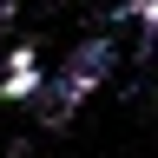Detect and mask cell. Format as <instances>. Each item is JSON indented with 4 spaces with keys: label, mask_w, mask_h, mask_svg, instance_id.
<instances>
[{
    "label": "cell",
    "mask_w": 158,
    "mask_h": 158,
    "mask_svg": "<svg viewBox=\"0 0 158 158\" xmlns=\"http://www.w3.org/2000/svg\"><path fill=\"white\" fill-rule=\"evenodd\" d=\"M106 73H112V40H106V33L79 40V46L59 59V73H53L46 86L33 92V106H40V125H46V132H66V118L79 112V99H86V92H92Z\"/></svg>",
    "instance_id": "6da1fadb"
},
{
    "label": "cell",
    "mask_w": 158,
    "mask_h": 158,
    "mask_svg": "<svg viewBox=\"0 0 158 158\" xmlns=\"http://www.w3.org/2000/svg\"><path fill=\"white\" fill-rule=\"evenodd\" d=\"M40 86H46V73H40V46L20 40V46L7 53V73H0V99H7V106H27Z\"/></svg>",
    "instance_id": "7a4b0ae2"
},
{
    "label": "cell",
    "mask_w": 158,
    "mask_h": 158,
    "mask_svg": "<svg viewBox=\"0 0 158 158\" xmlns=\"http://www.w3.org/2000/svg\"><path fill=\"white\" fill-rule=\"evenodd\" d=\"M125 20H138V27H152L158 33V0H125V7H118Z\"/></svg>",
    "instance_id": "3957f363"
},
{
    "label": "cell",
    "mask_w": 158,
    "mask_h": 158,
    "mask_svg": "<svg viewBox=\"0 0 158 158\" xmlns=\"http://www.w3.org/2000/svg\"><path fill=\"white\" fill-rule=\"evenodd\" d=\"M7 20H13V0H0V33H7Z\"/></svg>",
    "instance_id": "277c9868"
}]
</instances>
